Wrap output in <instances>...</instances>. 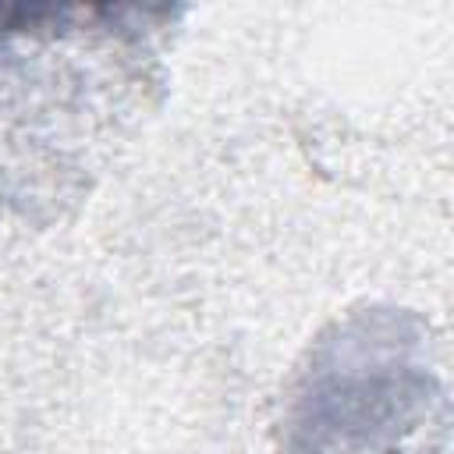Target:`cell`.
Instances as JSON below:
<instances>
[{"label":"cell","mask_w":454,"mask_h":454,"mask_svg":"<svg viewBox=\"0 0 454 454\" xmlns=\"http://www.w3.org/2000/svg\"><path fill=\"white\" fill-rule=\"evenodd\" d=\"M440 401L426 333L404 312H358L309 351L280 454H408Z\"/></svg>","instance_id":"1"}]
</instances>
